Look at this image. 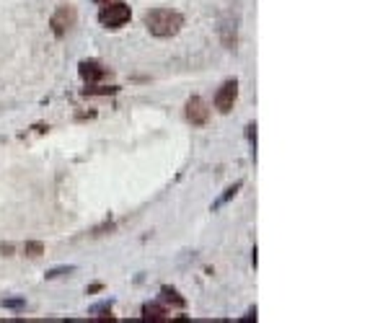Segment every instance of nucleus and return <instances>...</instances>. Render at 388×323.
Masks as SVG:
<instances>
[{"instance_id": "7ed1b4c3", "label": "nucleus", "mask_w": 388, "mask_h": 323, "mask_svg": "<svg viewBox=\"0 0 388 323\" xmlns=\"http://www.w3.org/2000/svg\"><path fill=\"white\" fill-rule=\"evenodd\" d=\"M236 96H239V83L236 80H225L218 91V96H215V106H218V112L221 114H228L236 104Z\"/></svg>"}, {"instance_id": "f257e3e1", "label": "nucleus", "mask_w": 388, "mask_h": 323, "mask_svg": "<svg viewBox=\"0 0 388 323\" xmlns=\"http://www.w3.org/2000/svg\"><path fill=\"white\" fill-rule=\"evenodd\" d=\"M145 27L153 36H161V39H166V36H174L179 34V29L184 27V18L179 16L177 10H168V8H156L145 13Z\"/></svg>"}, {"instance_id": "423d86ee", "label": "nucleus", "mask_w": 388, "mask_h": 323, "mask_svg": "<svg viewBox=\"0 0 388 323\" xmlns=\"http://www.w3.org/2000/svg\"><path fill=\"white\" fill-rule=\"evenodd\" d=\"M80 75H83V80H89V83H94V80L104 78L106 70L98 65V62L89 60V62H80Z\"/></svg>"}, {"instance_id": "f03ea898", "label": "nucleus", "mask_w": 388, "mask_h": 323, "mask_svg": "<svg viewBox=\"0 0 388 323\" xmlns=\"http://www.w3.org/2000/svg\"><path fill=\"white\" fill-rule=\"evenodd\" d=\"M98 21H101V27H106V29H119L130 21V8H127L124 3L112 0V3H106L104 8H101Z\"/></svg>"}, {"instance_id": "0eeeda50", "label": "nucleus", "mask_w": 388, "mask_h": 323, "mask_svg": "<svg viewBox=\"0 0 388 323\" xmlns=\"http://www.w3.org/2000/svg\"><path fill=\"white\" fill-rule=\"evenodd\" d=\"M142 313H145V318H161V313H163V310H161L158 306H145V308H142Z\"/></svg>"}, {"instance_id": "20e7f679", "label": "nucleus", "mask_w": 388, "mask_h": 323, "mask_svg": "<svg viewBox=\"0 0 388 323\" xmlns=\"http://www.w3.org/2000/svg\"><path fill=\"white\" fill-rule=\"evenodd\" d=\"M186 117H189V122L192 124H204L207 122V117H210V109L204 104L202 98H189V104H186Z\"/></svg>"}, {"instance_id": "39448f33", "label": "nucleus", "mask_w": 388, "mask_h": 323, "mask_svg": "<svg viewBox=\"0 0 388 323\" xmlns=\"http://www.w3.org/2000/svg\"><path fill=\"white\" fill-rule=\"evenodd\" d=\"M73 21H75V10L73 8H60L57 13H54L52 18V27H54V34L62 36L68 29L73 27Z\"/></svg>"}, {"instance_id": "6e6552de", "label": "nucleus", "mask_w": 388, "mask_h": 323, "mask_svg": "<svg viewBox=\"0 0 388 323\" xmlns=\"http://www.w3.org/2000/svg\"><path fill=\"white\" fill-rule=\"evenodd\" d=\"M96 3H101V6H106V3H112V0H96Z\"/></svg>"}]
</instances>
